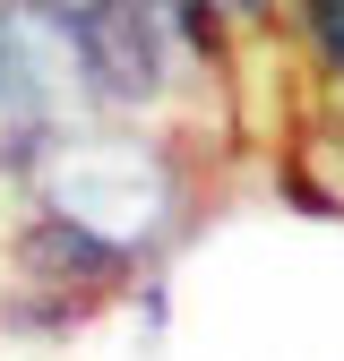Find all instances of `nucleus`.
Instances as JSON below:
<instances>
[{"label": "nucleus", "mask_w": 344, "mask_h": 361, "mask_svg": "<svg viewBox=\"0 0 344 361\" xmlns=\"http://www.w3.org/2000/svg\"><path fill=\"white\" fill-rule=\"evenodd\" d=\"M121 9L147 35V52L164 61L172 121H181L190 138L233 112V35H224V9H215V0H121Z\"/></svg>", "instance_id": "f257e3e1"}, {"label": "nucleus", "mask_w": 344, "mask_h": 361, "mask_svg": "<svg viewBox=\"0 0 344 361\" xmlns=\"http://www.w3.org/2000/svg\"><path fill=\"white\" fill-rule=\"evenodd\" d=\"M233 35V61L241 52H284V0H215Z\"/></svg>", "instance_id": "f03ea898"}]
</instances>
